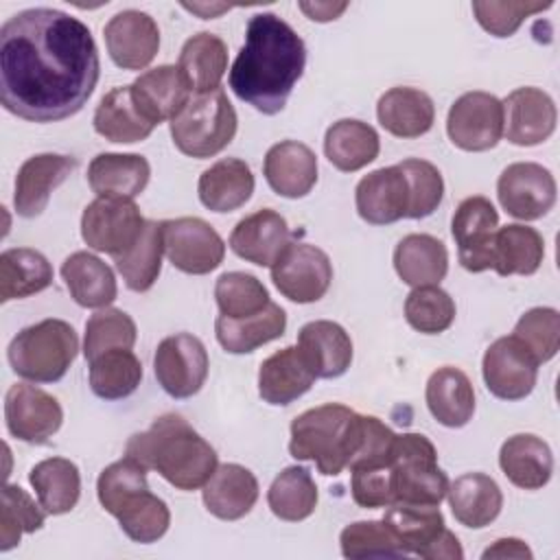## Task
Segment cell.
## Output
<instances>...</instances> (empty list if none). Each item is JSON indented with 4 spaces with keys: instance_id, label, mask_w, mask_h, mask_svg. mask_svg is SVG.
I'll return each mask as SVG.
<instances>
[{
    "instance_id": "30",
    "label": "cell",
    "mask_w": 560,
    "mask_h": 560,
    "mask_svg": "<svg viewBox=\"0 0 560 560\" xmlns=\"http://www.w3.org/2000/svg\"><path fill=\"white\" fill-rule=\"evenodd\" d=\"M376 118L396 138H420L433 127L435 105L418 88H392L378 98Z\"/></svg>"
},
{
    "instance_id": "22",
    "label": "cell",
    "mask_w": 560,
    "mask_h": 560,
    "mask_svg": "<svg viewBox=\"0 0 560 560\" xmlns=\"http://www.w3.org/2000/svg\"><path fill=\"white\" fill-rule=\"evenodd\" d=\"M289 243L291 230L287 219L271 208L247 214L234 225L230 234V249L238 258L258 267H271L289 247Z\"/></svg>"
},
{
    "instance_id": "32",
    "label": "cell",
    "mask_w": 560,
    "mask_h": 560,
    "mask_svg": "<svg viewBox=\"0 0 560 560\" xmlns=\"http://www.w3.org/2000/svg\"><path fill=\"white\" fill-rule=\"evenodd\" d=\"M70 298L83 308H105L118 295L116 276L107 262L90 252H74L61 265Z\"/></svg>"
},
{
    "instance_id": "47",
    "label": "cell",
    "mask_w": 560,
    "mask_h": 560,
    "mask_svg": "<svg viewBox=\"0 0 560 560\" xmlns=\"http://www.w3.org/2000/svg\"><path fill=\"white\" fill-rule=\"evenodd\" d=\"M339 545L343 558H405L409 556L392 527L381 521H357L341 529Z\"/></svg>"
},
{
    "instance_id": "57",
    "label": "cell",
    "mask_w": 560,
    "mask_h": 560,
    "mask_svg": "<svg viewBox=\"0 0 560 560\" xmlns=\"http://www.w3.org/2000/svg\"><path fill=\"white\" fill-rule=\"evenodd\" d=\"M298 7L313 22H330V20H337L348 9V2H300Z\"/></svg>"
},
{
    "instance_id": "34",
    "label": "cell",
    "mask_w": 560,
    "mask_h": 560,
    "mask_svg": "<svg viewBox=\"0 0 560 560\" xmlns=\"http://www.w3.org/2000/svg\"><path fill=\"white\" fill-rule=\"evenodd\" d=\"M199 201L212 212H232L254 192V175L245 160L223 158L206 168L197 184Z\"/></svg>"
},
{
    "instance_id": "15",
    "label": "cell",
    "mask_w": 560,
    "mask_h": 560,
    "mask_svg": "<svg viewBox=\"0 0 560 560\" xmlns=\"http://www.w3.org/2000/svg\"><path fill=\"white\" fill-rule=\"evenodd\" d=\"M501 208L521 221L545 217L556 203V179L549 168L536 162H514L497 179Z\"/></svg>"
},
{
    "instance_id": "9",
    "label": "cell",
    "mask_w": 560,
    "mask_h": 560,
    "mask_svg": "<svg viewBox=\"0 0 560 560\" xmlns=\"http://www.w3.org/2000/svg\"><path fill=\"white\" fill-rule=\"evenodd\" d=\"M144 223L133 199L96 197L81 214V236L94 252L116 258L140 238Z\"/></svg>"
},
{
    "instance_id": "45",
    "label": "cell",
    "mask_w": 560,
    "mask_h": 560,
    "mask_svg": "<svg viewBox=\"0 0 560 560\" xmlns=\"http://www.w3.org/2000/svg\"><path fill=\"white\" fill-rule=\"evenodd\" d=\"M112 516L118 518L120 529L140 545L158 542L171 525L168 505L149 488L129 494Z\"/></svg>"
},
{
    "instance_id": "7",
    "label": "cell",
    "mask_w": 560,
    "mask_h": 560,
    "mask_svg": "<svg viewBox=\"0 0 560 560\" xmlns=\"http://www.w3.org/2000/svg\"><path fill=\"white\" fill-rule=\"evenodd\" d=\"M389 479L394 503L440 505L448 492V477L438 466V451L422 433L394 438Z\"/></svg>"
},
{
    "instance_id": "3",
    "label": "cell",
    "mask_w": 560,
    "mask_h": 560,
    "mask_svg": "<svg viewBox=\"0 0 560 560\" xmlns=\"http://www.w3.org/2000/svg\"><path fill=\"white\" fill-rule=\"evenodd\" d=\"M125 455L184 492L203 488L219 466L217 451L179 413H164L147 431L133 433Z\"/></svg>"
},
{
    "instance_id": "28",
    "label": "cell",
    "mask_w": 560,
    "mask_h": 560,
    "mask_svg": "<svg viewBox=\"0 0 560 560\" xmlns=\"http://www.w3.org/2000/svg\"><path fill=\"white\" fill-rule=\"evenodd\" d=\"M151 177V166L138 153H98L88 166V184L96 197L133 199Z\"/></svg>"
},
{
    "instance_id": "29",
    "label": "cell",
    "mask_w": 560,
    "mask_h": 560,
    "mask_svg": "<svg viewBox=\"0 0 560 560\" xmlns=\"http://www.w3.org/2000/svg\"><path fill=\"white\" fill-rule=\"evenodd\" d=\"M499 466L503 475L523 490H540L553 472L549 444L534 433H516L501 444Z\"/></svg>"
},
{
    "instance_id": "27",
    "label": "cell",
    "mask_w": 560,
    "mask_h": 560,
    "mask_svg": "<svg viewBox=\"0 0 560 560\" xmlns=\"http://www.w3.org/2000/svg\"><path fill=\"white\" fill-rule=\"evenodd\" d=\"M315 383V374L306 365L298 346L276 350L260 363L258 394L265 402L284 407L304 396Z\"/></svg>"
},
{
    "instance_id": "40",
    "label": "cell",
    "mask_w": 560,
    "mask_h": 560,
    "mask_svg": "<svg viewBox=\"0 0 560 560\" xmlns=\"http://www.w3.org/2000/svg\"><path fill=\"white\" fill-rule=\"evenodd\" d=\"M177 68L192 94L217 90L228 70V46L219 35L201 31L182 46Z\"/></svg>"
},
{
    "instance_id": "14",
    "label": "cell",
    "mask_w": 560,
    "mask_h": 560,
    "mask_svg": "<svg viewBox=\"0 0 560 560\" xmlns=\"http://www.w3.org/2000/svg\"><path fill=\"white\" fill-rule=\"evenodd\" d=\"M538 361L514 335L492 341L481 361L488 392L501 400H521L532 394L538 378Z\"/></svg>"
},
{
    "instance_id": "53",
    "label": "cell",
    "mask_w": 560,
    "mask_h": 560,
    "mask_svg": "<svg viewBox=\"0 0 560 560\" xmlns=\"http://www.w3.org/2000/svg\"><path fill=\"white\" fill-rule=\"evenodd\" d=\"M521 339L538 363H547L560 348V313L549 306H536L521 315L512 332Z\"/></svg>"
},
{
    "instance_id": "54",
    "label": "cell",
    "mask_w": 560,
    "mask_h": 560,
    "mask_svg": "<svg viewBox=\"0 0 560 560\" xmlns=\"http://www.w3.org/2000/svg\"><path fill=\"white\" fill-rule=\"evenodd\" d=\"M553 2H540V0H525V2H472L475 18L483 31H488L494 37H510L518 31V26L525 22V18L547 11Z\"/></svg>"
},
{
    "instance_id": "50",
    "label": "cell",
    "mask_w": 560,
    "mask_h": 560,
    "mask_svg": "<svg viewBox=\"0 0 560 560\" xmlns=\"http://www.w3.org/2000/svg\"><path fill=\"white\" fill-rule=\"evenodd\" d=\"M214 300L225 317H249L260 313L271 300L265 284L245 271H225L217 278Z\"/></svg>"
},
{
    "instance_id": "20",
    "label": "cell",
    "mask_w": 560,
    "mask_h": 560,
    "mask_svg": "<svg viewBox=\"0 0 560 560\" xmlns=\"http://www.w3.org/2000/svg\"><path fill=\"white\" fill-rule=\"evenodd\" d=\"M74 168H77V158L72 155L37 153L28 158L15 175V190H13L15 212L24 219L39 217L46 210L52 190L61 186Z\"/></svg>"
},
{
    "instance_id": "55",
    "label": "cell",
    "mask_w": 560,
    "mask_h": 560,
    "mask_svg": "<svg viewBox=\"0 0 560 560\" xmlns=\"http://www.w3.org/2000/svg\"><path fill=\"white\" fill-rule=\"evenodd\" d=\"M350 492L359 508L376 510L394 503L392 497V479H389V462L372 468H352Z\"/></svg>"
},
{
    "instance_id": "21",
    "label": "cell",
    "mask_w": 560,
    "mask_h": 560,
    "mask_svg": "<svg viewBox=\"0 0 560 560\" xmlns=\"http://www.w3.org/2000/svg\"><path fill=\"white\" fill-rule=\"evenodd\" d=\"M354 203L359 217L370 225H389L407 219L409 186L398 164L376 168L361 177L354 188Z\"/></svg>"
},
{
    "instance_id": "18",
    "label": "cell",
    "mask_w": 560,
    "mask_h": 560,
    "mask_svg": "<svg viewBox=\"0 0 560 560\" xmlns=\"http://www.w3.org/2000/svg\"><path fill=\"white\" fill-rule=\"evenodd\" d=\"M103 35L112 61L122 70H144L160 50L155 20L138 9H125L109 18Z\"/></svg>"
},
{
    "instance_id": "24",
    "label": "cell",
    "mask_w": 560,
    "mask_h": 560,
    "mask_svg": "<svg viewBox=\"0 0 560 560\" xmlns=\"http://www.w3.org/2000/svg\"><path fill=\"white\" fill-rule=\"evenodd\" d=\"M298 350L315 378H337L352 363V339L343 326L330 319H315L300 328Z\"/></svg>"
},
{
    "instance_id": "10",
    "label": "cell",
    "mask_w": 560,
    "mask_h": 560,
    "mask_svg": "<svg viewBox=\"0 0 560 560\" xmlns=\"http://www.w3.org/2000/svg\"><path fill=\"white\" fill-rule=\"evenodd\" d=\"M162 241L168 262L190 276L214 271L225 256L223 238L208 221L199 217L162 221Z\"/></svg>"
},
{
    "instance_id": "56",
    "label": "cell",
    "mask_w": 560,
    "mask_h": 560,
    "mask_svg": "<svg viewBox=\"0 0 560 560\" xmlns=\"http://www.w3.org/2000/svg\"><path fill=\"white\" fill-rule=\"evenodd\" d=\"M532 549L521 538H499L494 540L483 553V560L490 558H516V560H532Z\"/></svg>"
},
{
    "instance_id": "1",
    "label": "cell",
    "mask_w": 560,
    "mask_h": 560,
    "mask_svg": "<svg viewBox=\"0 0 560 560\" xmlns=\"http://www.w3.org/2000/svg\"><path fill=\"white\" fill-rule=\"evenodd\" d=\"M101 77L92 31L74 15L37 7L0 28V101L28 122H57L83 109Z\"/></svg>"
},
{
    "instance_id": "8",
    "label": "cell",
    "mask_w": 560,
    "mask_h": 560,
    "mask_svg": "<svg viewBox=\"0 0 560 560\" xmlns=\"http://www.w3.org/2000/svg\"><path fill=\"white\" fill-rule=\"evenodd\" d=\"M383 521L398 536L409 556L427 560H462L464 551L457 536L444 525L440 505L392 503Z\"/></svg>"
},
{
    "instance_id": "5",
    "label": "cell",
    "mask_w": 560,
    "mask_h": 560,
    "mask_svg": "<svg viewBox=\"0 0 560 560\" xmlns=\"http://www.w3.org/2000/svg\"><path fill=\"white\" fill-rule=\"evenodd\" d=\"M79 352V337L63 319H42L22 328L7 348L11 370L33 383H57Z\"/></svg>"
},
{
    "instance_id": "42",
    "label": "cell",
    "mask_w": 560,
    "mask_h": 560,
    "mask_svg": "<svg viewBox=\"0 0 560 560\" xmlns=\"http://www.w3.org/2000/svg\"><path fill=\"white\" fill-rule=\"evenodd\" d=\"M28 481L46 514H68L81 497V475L74 462L66 457H48L35 464Z\"/></svg>"
},
{
    "instance_id": "19",
    "label": "cell",
    "mask_w": 560,
    "mask_h": 560,
    "mask_svg": "<svg viewBox=\"0 0 560 560\" xmlns=\"http://www.w3.org/2000/svg\"><path fill=\"white\" fill-rule=\"evenodd\" d=\"M556 103L540 88H516L503 101V136L516 147H534L556 131Z\"/></svg>"
},
{
    "instance_id": "38",
    "label": "cell",
    "mask_w": 560,
    "mask_h": 560,
    "mask_svg": "<svg viewBox=\"0 0 560 560\" xmlns=\"http://www.w3.org/2000/svg\"><path fill=\"white\" fill-rule=\"evenodd\" d=\"M94 131L109 142L131 144L142 142L155 129L138 109L131 96V85L112 88L94 109Z\"/></svg>"
},
{
    "instance_id": "25",
    "label": "cell",
    "mask_w": 560,
    "mask_h": 560,
    "mask_svg": "<svg viewBox=\"0 0 560 560\" xmlns=\"http://www.w3.org/2000/svg\"><path fill=\"white\" fill-rule=\"evenodd\" d=\"M190 94L192 92L184 74L177 66L171 63L151 68L131 83L133 103L138 105L140 114L155 127L164 120L171 122V118L186 105Z\"/></svg>"
},
{
    "instance_id": "36",
    "label": "cell",
    "mask_w": 560,
    "mask_h": 560,
    "mask_svg": "<svg viewBox=\"0 0 560 560\" xmlns=\"http://www.w3.org/2000/svg\"><path fill=\"white\" fill-rule=\"evenodd\" d=\"M287 313L276 302H269L260 313L249 317L219 315L214 322L217 341L230 354H247L256 348L284 335Z\"/></svg>"
},
{
    "instance_id": "46",
    "label": "cell",
    "mask_w": 560,
    "mask_h": 560,
    "mask_svg": "<svg viewBox=\"0 0 560 560\" xmlns=\"http://www.w3.org/2000/svg\"><path fill=\"white\" fill-rule=\"evenodd\" d=\"M267 503L280 521L298 523L317 508V486L304 466H287L269 486Z\"/></svg>"
},
{
    "instance_id": "16",
    "label": "cell",
    "mask_w": 560,
    "mask_h": 560,
    "mask_svg": "<svg viewBox=\"0 0 560 560\" xmlns=\"http://www.w3.org/2000/svg\"><path fill=\"white\" fill-rule=\"evenodd\" d=\"M7 429L15 440L26 444H46L63 422L59 400L26 383H15L4 396Z\"/></svg>"
},
{
    "instance_id": "49",
    "label": "cell",
    "mask_w": 560,
    "mask_h": 560,
    "mask_svg": "<svg viewBox=\"0 0 560 560\" xmlns=\"http://www.w3.org/2000/svg\"><path fill=\"white\" fill-rule=\"evenodd\" d=\"M46 510L37 505L26 490L15 483L2 488V508H0V551H9L20 545L22 534H33L42 529Z\"/></svg>"
},
{
    "instance_id": "48",
    "label": "cell",
    "mask_w": 560,
    "mask_h": 560,
    "mask_svg": "<svg viewBox=\"0 0 560 560\" xmlns=\"http://www.w3.org/2000/svg\"><path fill=\"white\" fill-rule=\"evenodd\" d=\"M138 337L136 322L129 313L105 306L98 308L85 322V339H83V357L88 363L98 354L114 350V348H133Z\"/></svg>"
},
{
    "instance_id": "31",
    "label": "cell",
    "mask_w": 560,
    "mask_h": 560,
    "mask_svg": "<svg viewBox=\"0 0 560 560\" xmlns=\"http://www.w3.org/2000/svg\"><path fill=\"white\" fill-rule=\"evenodd\" d=\"M446 497L455 521L470 529L490 525L503 508L499 483L483 472H466L457 477L453 483H448Z\"/></svg>"
},
{
    "instance_id": "12",
    "label": "cell",
    "mask_w": 560,
    "mask_h": 560,
    "mask_svg": "<svg viewBox=\"0 0 560 560\" xmlns=\"http://www.w3.org/2000/svg\"><path fill=\"white\" fill-rule=\"evenodd\" d=\"M269 269L276 289L298 304L322 300L332 282V262L328 254L308 243L291 241Z\"/></svg>"
},
{
    "instance_id": "39",
    "label": "cell",
    "mask_w": 560,
    "mask_h": 560,
    "mask_svg": "<svg viewBox=\"0 0 560 560\" xmlns=\"http://www.w3.org/2000/svg\"><path fill=\"white\" fill-rule=\"evenodd\" d=\"M381 140L372 125L357 118H341L326 129L324 153L341 173H354L378 158Z\"/></svg>"
},
{
    "instance_id": "43",
    "label": "cell",
    "mask_w": 560,
    "mask_h": 560,
    "mask_svg": "<svg viewBox=\"0 0 560 560\" xmlns=\"http://www.w3.org/2000/svg\"><path fill=\"white\" fill-rule=\"evenodd\" d=\"M162 221L158 223L147 219L140 238L125 254L114 258L116 269L122 276L127 289L136 293L149 291L162 271Z\"/></svg>"
},
{
    "instance_id": "2",
    "label": "cell",
    "mask_w": 560,
    "mask_h": 560,
    "mask_svg": "<svg viewBox=\"0 0 560 560\" xmlns=\"http://www.w3.org/2000/svg\"><path fill=\"white\" fill-rule=\"evenodd\" d=\"M306 46L302 37L276 13H256L245 28L232 68V92L256 112L273 116L284 109L289 94L302 79Z\"/></svg>"
},
{
    "instance_id": "17",
    "label": "cell",
    "mask_w": 560,
    "mask_h": 560,
    "mask_svg": "<svg viewBox=\"0 0 560 560\" xmlns=\"http://www.w3.org/2000/svg\"><path fill=\"white\" fill-rule=\"evenodd\" d=\"M499 228V214L490 199L475 195L464 199L451 221V234L457 245V258L466 271L490 269L492 238Z\"/></svg>"
},
{
    "instance_id": "58",
    "label": "cell",
    "mask_w": 560,
    "mask_h": 560,
    "mask_svg": "<svg viewBox=\"0 0 560 560\" xmlns=\"http://www.w3.org/2000/svg\"><path fill=\"white\" fill-rule=\"evenodd\" d=\"M184 9H188V11H192V13H197L201 20H212V18H217L219 13H223V11H230V4H182Z\"/></svg>"
},
{
    "instance_id": "23",
    "label": "cell",
    "mask_w": 560,
    "mask_h": 560,
    "mask_svg": "<svg viewBox=\"0 0 560 560\" xmlns=\"http://www.w3.org/2000/svg\"><path fill=\"white\" fill-rule=\"evenodd\" d=\"M262 173L276 195L300 199L317 184V155L298 140H282L269 147Z\"/></svg>"
},
{
    "instance_id": "11",
    "label": "cell",
    "mask_w": 560,
    "mask_h": 560,
    "mask_svg": "<svg viewBox=\"0 0 560 560\" xmlns=\"http://www.w3.org/2000/svg\"><path fill=\"white\" fill-rule=\"evenodd\" d=\"M208 350L199 337L177 332L164 337L153 357V372L160 387L173 398L195 396L208 378Z\"/></svg>"
},
{
    "instance_id": "41",
    "label": "cell",
    "mask_w": 560,
    "mask_h": 560,
    "mask_svg": "<svg viewBox=\"0 0 560 560\" xmlns=\"http://www.w3.org/2000/svg\"><path fill=\"white\" fill-rule=\"evenodd\" d=\"M52 284V265L31 247H11L0 256V302L35 295Z\"/></svg>"
},
{
    "instance_id": "13",
    "label": "cell",
    "mask_w": 560,
    "mask_h": 560,
    "mask_svg": "<svg viewBox=\"0 0 560 560\" xmlns=\"http://www.w3.org/2000/svg\"><path fill=\"white\" fill-rule=\"evenodd\" d=\"M446 133L462 151H488L503 136V103L490 92H466L448 109Z\"/></svg>"
},
{
    "instance_id": "26",
    "label": "cell",
    "mask_w": 560,
    "mask_h": 560,
    "mask_svg": "<svg viewBox=\"0 0 560 560\" xmlns=\"http://www.w3.org/2000/svg\"><path fill=\"white\" fill-rule=\"evenodd\" d=\"M201 499L206 510L221 521H238L258 501V479L241 464H221L203 483Z\"/></svg>"
},
{
    "instance_id": "6",
    "label": "cell",
    "mask_w": 560,
    "mask_h": 560,
    "mask_svg": "<svg viewBox=\"0 0 560 560\" xmlns=\"http://www.w3.org/2000/svg\"><path fill=\"white\" fill-rule=\"evenodd\" d=\"M173 144L188 158L206 160L221 153L236 133V112L223 88L190 94L171 118Z\"/></svg>"
},
{
    "instance_id": "35",
    "label": "cell",
    "mask_w": 560,
    "mask_h": 560,
    "mask_svg": "<svg viewBox=\"0 0 560 560\" xmlns=\"http://www.w3.org/2000/svg\"><path fill=\"white\" fill-rule=\"evenodd\" d=\"M394 269L413 289L440 284L448 271L446 245L431 234H407L394 249Z\"/></svg>"
},
{
    "instance_id": "44",
    "label": "cell",
    "mask_w": 560,
    "mask_h": 560,
    "mask_svg": "<svg viewBox=\"0 0 560 560\" xmlns=\"http://www.w3.org/2000/svg\"><path fill=\"white\" fill-rule=\"evenodd\" d=\"M142 381V363L131 348H114L90 361V387L103 400L131 396Z\"/></svg>"
},
{
    "instance_id": "52",
    "label": "cell",
    "mask_w": 560,
    "mask_h": 560,
    "mask_svg": "<svg viewBox=\"0 0 560 560\" xmlns=\"http://www.w3.org/2000/svg\"><path fill=\"white\" fill-rule=\"evenodd\" d=\"M409 186V212L407 219H424L438 210L444 197V179L435 164L409 158L398 164Z\"/></svg>"
},
{
    "instance_id": "33",
    "label": "cell",
    "mask_w": 560,
    "mask_h": 560,
    "mask_svg": "<svg viewBox=\"0 0 560 560\" xmlns=\"http://www.w3.org/2000/svg\"><path fill=\"white\" fill-rule=\"evenodd\" d=\"M424 398L431 416L448 429L468 424L475 413L472 383L459 368L453 365L438 368L429 376Z\"/></svg>"
},
{
    "instance_id": "4",
    "label": "cell",
    "mask_w": 560,
    "mask_h": 560,
    "mask_svg": "<svg viewBox=\"0 0 560 560\" xmlns=\"http://www.w3.org/2000/svg\"><path fill=\"white\" fill-rule=\"evenodd\" d=\"M361 433V413L339 402H326L293 418L289 453L300 462H315L322 475L337 477L354 457Z\"/></svg>"
},
{
    "instance_id": "51",
    "label": "cell",
    "mask_w": 560,
    "mask_h": 560,
    "mask_svg": "<svg viewBox=\"0 0 560 560\" xmlns=\"http://www.w3.org/2000/svg\"><path fill=\"white\" fill-rule=\"evenodd\" d=\"M405 319L422 335L444 332L455 319V302L438 284L416 287L405 300Z\"/></svg>"
},
{
    "instance_id": "37",
    "label": "cell",
    "mask_w": 560,
    "mask_h": 560,
    "mask_svg": "<svg viewBox=\"0 0 560 560\" xmlns=\"http://www.w3.org/2000/svg\"><path fill=\"white\" fill-rule=\"evenodd\" d=\"M545 258V241L538 230L521 223L497 228L490 249V269L499 276H532Z\"/></svg>"
}]
</instances>
